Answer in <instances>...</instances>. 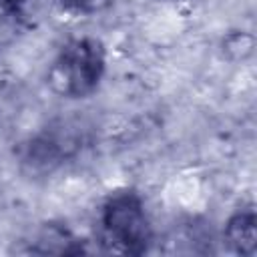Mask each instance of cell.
<instances>
[{
    "label": "cell",
    "instance_id": "6da1fadb",
    "mask_svg": "<svg viewBox=\"0 0 257 257\" xmlns=\"http://www.w3.org/2000/svg\"><path fill=\"white\" fill-rule=\"evenodd\" d=\"M104 70V50L94 38L68 42L48 70V84L62 96H86Z\"/></svg>",
    "mask_w": 257,
    "mask_h": 257
},
{
    "label": "cell",
    "instance_id": "7a4b0ae2",
    "mask_svg": "<svg viewBox=\"0 0 257 257\" xmlns=\"http://www.w3.org/2000/svg\"><path fill=\"white\" fill-rule=\"evenodd\" d=\"M104 231L108 239L124 253H143L151 243V227L141 201L122 193L112 197L102 215Z\"/></svg>",
    "mask_w": 257,
    "mask_h": 257
},
{
    "label": "cell",
    "instance_id": "3957f363",
    "mask_svg": "<svg viewBox=\"0 0 257 257\" xmlns=\"http://www.w3.org/2000/svg\"><path fill=\"white\" fill-rule=\"evenodd\" d=\"M229 245L241 255H253L257 247V229H255V215L251 211H241L233 215L225 229Z\"/></svg>",
    "mask_w": 257,
    "mask_h": 257
},
{
    "label": "cell",
    "instance_id": "5b68a950",
    "mask_svg": "<svg viewBox=\"0 0 257 257\" xmlns=\"http://www.w3.org/2000/svg\"><path fill=\"white\" fill-rule=\"evenodd\" d=\"M22 0H0V6H16Z\"/></svg>",
    "mask_w": 257,
    "mask_h": 257
},
{
    "label": "cell",
    "instance_id": "277c9868",
    "mask_svg": "<svg viewBox=\"0 0 257 257\" xmlns=\"http://www.w3.org/2000/svg\"><path fill=\"white\" fill-rule=\"evenodd\" d=\"M110 0H62V4H66L72 10L78 12H96L100 8H104Z\"/></svg>",
    "mask_w": 257,
    "mask_h": 257
}]
</instances>
